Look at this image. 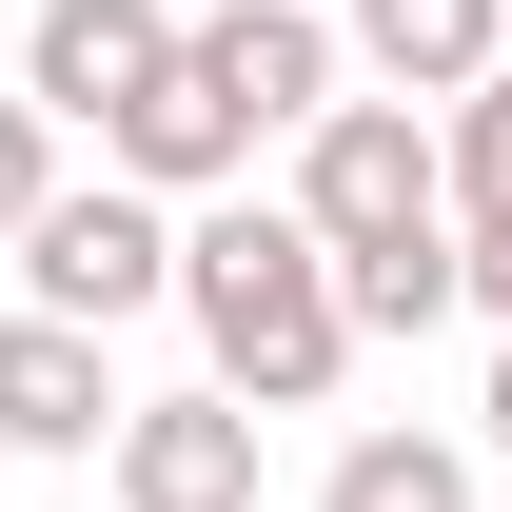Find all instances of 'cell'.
I'll use <instances>...</instances> for the list:
<instances>
[{
  "label": "cell",
  "mask_w": 512,
  "mask_h": 512,
  "mask_svg": "<svg viewBox=\"0 0 512 512\" xmlns=\"http://www.w3.org/2000/svg\"><path fill=\"white\" fill-rule=\"evenodd\" d=\"M296 217H316V256L453 217L434 197V119H414V99H316V119H296Z\"/></svg>",
  "instance_id": "obj_3"
},
{
  "label": "cell",
  "mask_w": 512,
  "mask_h": 512,
  "mask_svg": "<svg viewBox=\"0 0 512 512\" xmlns=\"http://www.w3.org/2000/svg\"><path fill=\"white\" fill-rule=\"evenodd\" d=\"M316 512H473V453H453V434H355L316 473Z\"/></svg>",
  "instance_id": "obj_12"
},
{
  "label": "cell",
  "mask_w": 512,
  "mask_h": 512,
  "mask_svg": "<svg viewBox=\"0 0 512 512\" xmlns=\"http://www.w3.org/2000/svg\"><path fill=\"white\" fill-rule=\"evenodd\" d=\"M99 158H119L138 197H217V178H237V158H256V119H237V99H217V79H197V60H158V79H138V99H119V119H99Z\"/></svg>",
  "instance_id": "obj_8"
},
{
  "label": "cell",
  "mask_w": 512,
  "mask_h": 512,
  "mask_svg": "<svg viewBox=\"0 0 512 512\" xmlns=\"http://www.w3.org/2000/svg\"><path fill=\"white\" fill-rule=\"evenodd\" d=\"M434 197H453V237H493V217H512V60L453 79V119H434Z\"/></svg>",
  "instance_id": "obj_11"
},
{
  "label": "cell",
  "mask_w": 512,
  "mask_h": 512,
  "mask_svg": "<svg viewBox=\"0 0 512 512\" xmlns=\"http://www.w3.org/2000/svg\"><path fill=\"white\" fill-rule=\"evenodd\" d=\"M178 316H197V355H217L237 414H316V394L355 375V316H335V256H316L296 197L178 217Z\"/></svg>",
  "instance_id": "obj_1"
},
{
  "label": "cell",
  "mask_w": 512,
  "mask_h": 512,
  "mask_svg": "<svg viewBox=\"0 0 512 512\" xmlns=\"http://www.w3.org/2000/svg\"><path fill=\"white\" fill-rule=\"evenodd\" d=\"M178 60V20H158V0H40V20H20V99H40V119H119L138 79Z\"/></svg>",
  "instance_id": "obj_6"
},
{
  "label": "cell",
  "mask_w": 512,
  "mask_h": 512,
  "mask_svg": "<svg viewBox=\"0 0 512 512\" xmlns=\"http://www.w3.org/2000/svg\"><path fill=\"white\" fill-rule=\"evenodd\" d=\"M40 197H60V119H40V99H0V237H20Z\"/></svg>",
  "instance_id": "obj_13"
},
{
  "label": "cell",
  "mask_w": 512,
  "mask_h": 512,
  "mask_svg": "<svg viewBox=\"0 0 512 512\" xmlns=\"http://www.w3.org/2000/svg\"><path fill=\"white\" fill-rule=\"evenodd\" d=\"M335 316H355V335H434V316H453V217L355 237V256H335Z\"/></svg>",
  "instance_id": "obj_10"
},
{
  "label": "cell",
  "mask_w": 512,
  "mask_h": 512,
  "mask_svg": "<svg viewBox=\"0 0 512 512\" xmlns=\"http://www.w3.org/2000/svg\"><path fill=\"white\" fill-rule=\"evenodd\" d=\"M99 434H119V355H99L79 316H40V296H20V316H0V453L79 473Z\"/></svg>",
  "instance_id": "obj_5"
},
{
  "label": "cell",
  "mask_w": 512,
  "mask_h": 512,
  "mask_svg": "<svg viewBox=\"0 0 512 512\" xmlns=\"http://www.w3.org/2000/svg\"><path fill=\"white\" fill-rule=\"evenodd\" d=\"M453 316H493V335H512V217H493V237H453Z\"/></svg>",
  "instance_id": "obj_14"
},
{
  "label": "cell",
  "mask_w": 512,
  "mask_h": 512,
  "mask_svg": "<svg viewBox=\"0 0 512 512\" xmlns=\"http://www.w3.org/2000/svg\"><path fill=\"white\" fill-rule=\"evenodd\" d=\"M20 296L40 316H79V335H119V316H158L178 296V197H138V178H99V197H40L20 217Z\"/></svg>",
  "instance_id": "obj_2"
},
{
  "label": "cell",
  "mask_w": 512,
  "mask_h": 512,
  "mask_svg": "<svg viewBox=\"0 0 512 512\" xmlns=\"http://www.w3.org/2000/svg\"><path fill=\"white\" fill-rule=\"evenodd\" d=\"M99 473H119V512H256V414L217 375H197V394H119Z\"/></svg>",
  "instance_id": "obj_4"
},
{
  "label": "cell",
  "mask_w": 512,
  "mask_h": 512,
  "mask_svg": "<svg viewBox=\"0 0 512 512\" xmlns=\"http://www.w3.org/2000/svg\"><path fill=\"white\" fill-rule=\"evenodd\" d=\"M355 60L394 99H453L473 60H512V0H355Z\"/></svg>",
  "instance_id": "obj_9"
},
{
  "label": "cell",
  "mask_w": 512,
  "mask_h": 512,
  "mask_svg": "<svg viewBox=\"0 0 512 512\" xmlns=\"http://www.w3.org/2000/svg\"><path fill=\"white\" fill-rule=\"evenodd\" d=\"M178 60L217 79L256 138H296V119L335 99V20H316V0H217V20H178Z\"/></svg>",
  "instance_id": "obj_7"
},
{
  "label": "cell",
  "mask_w": 512,
  "mask_h": 512,
  "mask_svg": "<svg viewBox=\"0 0 512 512\" xmlns=\"http://www.w3.org/2000/svg\"><path fill=\"white\" fill-rule=\"evenodd\" d=\"M473 434H493V453H512V335H493V394H473Z\"/></svg>",
  "instance_id": "obj_15"
}]
</instances>
